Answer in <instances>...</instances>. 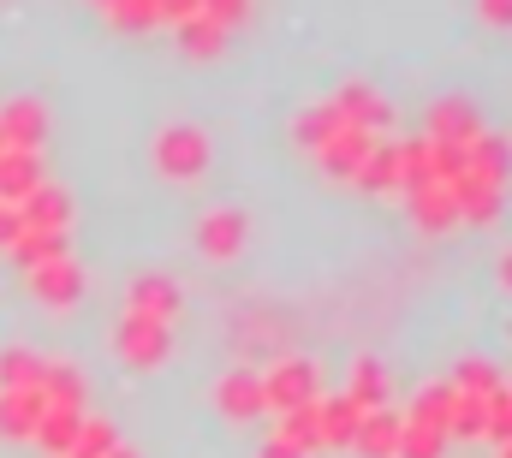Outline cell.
Here are the masks:
<instances>
[{"label": "cell", "mask_w": 512, "mask_h": 458, "mask_svg": "<svg viewBox=\"0 0 512 458\" xmlns=\"http://www.w3.org/2000/svg\"><path fill=\"white\" fill-rule=\"evenodd\" d=\"M209 131H197V125H161L155 137H149V161H155V173L161 179H173V185H191V179H203L209 173Z\"/></svg>", "instance_id": "1"}, {"label": "cell", "mask_w": 512, "mask_h": 458, "mask_svg": "<svg viewBox=\"0 0 512 458\" xmlns=\"http://www.w3.org/2000/svg\"><path fill=\"white\" fill-rule=\"evenodd\" d=\"M114 351L126 369H161L173 357V322H149V316H120L114 328Z\"/></svg>", "instance_id": "2"}, {"label": "cell", "mask_w": 512, "mask_h": 458, "mask_svg": "<svg viewBox=\"0 0 512 458\" xmlns=\"http://www.w3.org/2000/svg\"><path fill=\"white\" fill-rule=\"evenodd\" d=\"M191 238H197V250H203L209 262H233V256H245V244H251V215H245V209H233V203L203 209Z\"/></svg>", "instance_id": "3"}, {"label": "cell", "mask_w": 512, "mask_h": 458, "mask_svg": "<svg viewBox=\"0 0 512 458\" xmlns=\"http://www.w3.org/2000/svg\"><path fill=\"white\" fill-rule=\"evenodd\" d=\"M316 381H322V369H316L310 357H280V363L262 375L268 411H292V405H310V399H316Z\"/></svg>", "instance_id": "4"}, {"label": "cell", "mask_w": 512, "mask_h": 458, "mask_svg": "<svg viewBox=\"0 0 512 458\" xmlns=\"http://www.w3.org/2000/svg\"><path fill=\"white\" fill-rule=\"evenodd\" d=\"M328 102H334V114L346 119V125H358V131H370V137H382L387 125H393V108H387V96L376 90V84H364V78L340 84Z\"/></svg>", "instance_id": "5"}, {"label": "cell", "mask_w": 512, "mask_h": 458, "mask_svg": "<svg viewBox=\"0 0 512 458\" xmlns=\"http://www.w3.org/2000/svg\"><path fill=\"white\" fill-rule=\"evenodd\" d=\"M126 310H131V316H149V322H179L185 292H179V280H173V274H131Z\"/></svg>", "instance_id": "6"}, {"label": "cell", "mask_w": 512, "mask_h": 458, "mask_svg": "<svg viewBox=\"0 0 512 458\" xmlns=\"http://www.w3.org/2000/svg\"><path fill=\"white\" fill-rule=\"evenodd\" d=\"M24 280H30L36 304H48V310H72V304H84V292H90V280H84L78 256H60V262L36 268V274H24Z\"/></svg>", "instance_id": "7"}, {"label": "cell", "mask_w": 512, "mask_h": 458, "mask_svg": "<svg viewBox=\"0 0 512 458\" xmlns=\"http://www.w3.org/2000/svg\"><path fill=\"white\" fill-rule=\"evenodd\" d=\"M215 405L227 423H251V417H268V393H262V375L256 369H227L215 381Z\"/></svg>", "instance_id": "8"}, {"label": "cell", "mask_w": 512, "mask_h": 458, "mask_svg": "<svg viewBox=\"0 0 512 458\" xmlns=\"http://www.w3.org/2000/svg\"><path fill=\"white\" fill-rule=\"evenodd\" d=\"M0 137H6V149L42 155V143H48V108H42L36 96H12V102L0 108Z\"/></svg>", "instance_id": "9"}, {"label": "cell", "mask_w": 512, "mask_h": 458, "mask_svg": "<svg viewBox=\"0 0 512 458\" xmlns=\"http://www.w3.org/2000/svg\"><path fill=\"white\" fill-rule=\"evenodd\" d=\"M370 149H376V137H370V131L340 125V131L316 149V161H322V173H328V179H358V173H364V161H370Z\"/></svg>", "instance_id": "10"}, {"label": "cell", "mask_w": 512, "mask_h": 458, "mask_svg": "<svg viewBox=\"0 0 512 458\" xmlns=\"http://www.w3.org/2000/svg\"><path fill=\"white\" fill-rule=\"evenodd\" d=\"M465 173H477L483 185H501L507 191V179H512V137L507 131H477L471 143H465Z\"/></svg>", "instance_id": "11"}, {"label": "cell", "mask_w": 512, "mask_h": 458, "mask_svg": "<svg viewBox=\"0 0 512 458\" xmlns=\"http://www.w3.org/2000/svg\"><path fill=\"white\" fill-rule=\"evenodd\" d=\"M42 411H48L42 387H0V441H30Z\"/></svg>", "instance_id": "12"}, {"label": "cell", "mask_w": 512, "mask_h": 458, "mask_svg": "<svg viewBox=\"0 0 512 458\" xmlns=\"http://www.w3.org/2000/svg\"><path fill=\"white\" fill-rule=\"evenodd\" d=\"M399 429H405V411L393 405H376L358 417V435H352V453L358 458H393L399 453Z\"/></svg>", "instance_id": "13"}, {"label": "cell", "mask_w": 512, "mask_h": 458, "mask_svg": "<svg viewBox=\"0 0 512 458\" xmlns=\"http://www.w3.org/2000/svg\"><path fill=\"white\" fill-rule=\"evenodd\" d=\"M477 131H483V114H477L465 96H441V102L429 108V125H423V137H435V143H459V149H465Z\"/></svg>", "instance_id": "14"}, {"label": "cell", "mask_w": 512, "mask_h": 458, "mask_svg": "<svg viewBox=\"0 0 512 458\" xmlns=\"http://www.w3.org/2000/svg\"><path fill=\"white\" fill-rule=\"evenodd\" d=\"M18 215H24V227H36V232H72L78 203H72V191H60V185H36V191L18 203Z\"/></svg>", "instance_id": "15"}, {"label": "cell", "mask_w": 512, "mask_h": 458, "mask_svg": "<svg viewBox=\"0 0 512 458\" xmlns=\"http://www.w3.org/2000/svg\"><path fill=\"white\" fill-rule=\"evenodd\" d=\"M358 405L346 399V393H334V399H316V429H322V453H346L352 447V435H358Z\"/></svg>", "instance_id": "16"}, {"label": "cell", "mask_w": 512, "mask_h": 458, "mask_svg": "<svg viewBox=\"0 0 512 458\" xmlns=\"http://www.w3.org/2000/svg\"><path fill=\"white\" fill-rule=\"evenodd\" d=\"M36 185H48L42 155H30V149H0V203H24Z\"/></svg>", "instance_id": "17"}, {"label": "cell", "mask_w": 512, "mask_h": 458, "mask_svg": "<svg viewBox=\"0 0 512 458\" xmlns=\"http://www.w3.org/2000/svg\"><path fill=\"white\" fill-rule=\"evenodd\" d=\"M78 429H84V411H78V405H48L30 441H36L48 458H66L72 447H78Z\"/></svg>", "instance_id": "18"}, {"label": "cell", "mask_w": 512, "mask_h": 458, "mask_svg": "<svg viewBox=\"0 0 512 458\" xmlns=\"http://www.w3.org/2000/svg\"><path fill=\"white\" fill-rule=\"evenodd\" d=\"M6 256H12V268H18V274H36V268H48V262L72 256V232H36V227H30L12 250H6Z\"/></svg>", "instance_id": "19"}, {"label": "cell", "mask_w": 512, "mask_h": 458, "mask_svg": "<svg viewBox=\"0 0 512 458\" xmlns=\"http://www.w3.org/2000/svg\"><path fill=\"white\" fill-rule=\"evenodd\" d=\"M411 215H417V227L423 232H453L459 227V203H453L447 185H423V191H411Z\"/></svg>", "instance_id": "20"}, {"label": "cell", "mask_w": 512, "mask_h": 458, "mask_svg": "<svg viewBox=\"0 0 512 458\" xmlns=\"http://www.w3.org/2000/svg\"><path fill=\"white\" fill-rule=\"evenodd\" d=\"M453 405H459L453 381H429V387H417V399L405 405V417H411V423H429V429H441V435H447V423H453Z\"/></svg>", "instance_id": "21"}, {"label": "cell", "mask_w": 512, "mask_h": 458, "mask_svg": "<svg viewBox=\"0 0 512 458\" xmlns=\"http://www.w3.org/2000/svg\"><path fill=\"white\" fill-rule=\"evenodd\" d=\"M179 30V48L191 54V60H221L227 54V30L209 18V12H197V18H185V24H173Z\"/></svg>", "instance_id": "22"}, {"label": "cell", "mask_w": 512, "mask_h": 458, "mask_svg": "<svg viewBox=\"0 0 512 458\" xmlns=\"http://www.w3.org/2000/svg\"><path fill=\"white\" fill-rule=\"evenodd\" d=\"M286 447L298 458H310V453H322V429H316V399L310 405H292V411H280V429H274Z\"/></svg>", "instance_id": "23"}, {"label": "cell", "mask_w": 512, "mask_h": 458, "mask_svg": "<svg viewBox=\"0 0 512 458\" xmlns=\"http://www.w3.org/2000/svg\"><path fill=\"white\" fill-rule=\"evenodd\" d=\"M346 399H352L358 411H376V405H387V369L376 363V357H358V363H352Z\"/></svg>", "instance_id": "24"}, {"label": "cell", "mask_w": 512, "mask_h": 458, "mask_svg": "<svg viewBox=\"0 0 512 458\" xmlns=\"http://www.w3.org/2000/svg\"><path fill=\"white\" fill-rule=\"evenodd\" d=\"M42 399L48 405H78L84 411V375H78V363H42Z\"/></svg>", "instance_id": "25"}, {"label": "cell", "mask_w": 512, "mask_h": 458, "mask_svg": "<svg viewBox=\"0 0 512 458\" xmlns=\"http://www.w3.org/2000/svg\"><path fill=\"white\" fill-rule=\"evenodd\" d=\"M358 185H364V191H376V197L399 191V143H382V137H376V149H370V161H364Z\"/></svg>", "instance_id": "26"}, {"label": "cell", "mask_w": 512, "mask_h": 458, "mask_svg": "<svg viewBox=\"0 0 512 458\" xmlns=\"http://www.w3.org/2000/svg\"><path fill=\"white\" fill-rule=\"evenodd\" d=\"M501 387H507L501 369L483 363V357H465V363L453 369V393H465V399H489V393H501Z\"/></svg>", "instance_id": "27"}, {"label": "cell", "mask_w": 512, "mask_h": 458, "mask_svg": "<svg viewBox=\"0 0 512 458\" xmlns=\"http://www.w3.org/2000/svg\"><path fill=\"white\" fill-rule=\"evenodd\" d=\"M340 125H346V119L334 114V102H316V108H304V114L292 119V137H298L304 149H322V143H328Z\"/></svg>", "instance_id": "28"}, {"label": "cell", "mask_w": 512, "mask_h": 458, "mask_svg": "<svg viewBox=\"0 0 512 458\" xmlns=\"http://www.w3.org/2000/svg\"><path fill=\"white\" fill-rule=\"evenodd\" d=\"M423 185H435V179H429V137H405V143H399V191L411 197V191H423Z\"/></svg>", "instance_id": "29"}, {"label": "cell", "mask_w": 512, "mask_h": 458, "mask_svg": "<svg viewBox=\"0 0 512 458\" xmlns=\"http://www.w3.org/2000/svg\"><path fill=\"white\" fill-rule=\"evenodd\" d=\"M42 363L48 357H36L30 345H6L0 351V387H36L42 381Z\"/></svg>", "instance_id": "30"}, {"label": "cell", "mask_w": 512, "mask_h": 458, "mask_svg": "<svg viewBox=\"0 0 512 458\" xmlns=\"http://www.w3.org/2000/svg\"><path fill=\"white\" fill-rule=\"evenodd\" d=\"M114 447H120V429H114L108 417H90V411H84V429H78V447H72L66 458H108Z\"/></svg>", "instance_id": "31"}, {"label": "cell", "mask_w": 512, "mask_h": 458, "mask_svg": "<svg viewBox=\"0 0 512 458\" xmlns=\"http://www.w3.org/2000/svg\"><path fill=\"white\" fill-rule=\"evenodd\" d=\"M441 453H447V435L429 429V423H411V417H405V429H399V453L393 458H441Z\"/></svg>", "instance_id": "32"}, {"label": "cell", "mask_w": 512, "mask_h": 458, "mask_svg": "<svg viewBox=\"0 0 512 458\" xmlns=\"http://www.w3.org/2000/svg\"><path fill=\"white\" fill-rule=\"evenodd\" d=\"M102 12H108L114 30H131V36L161 24V6H155V0H114V6H102Z\"/></svg>", "instance_id": "33"}, {"label": "cell", "mask_w": 512, "mask_h": 458, "mask_svg": "<svg viewBox=\"0 0 512 458\" xmlns=\"http://www.w3.org/2000/svg\"><path fill=\"white\" fill-rule=\"evenodd\" d=\"M483 441H495V447H512V393H489L483 399Z\"/></svg>", "instance_id": "34"}, {"label": "cell", "mask_w": 512, "mask_h": 458, "mask_svg": "<svg viewBox=\"0 0 512 458\" xmlns=\"http://www.w3.org/2000/svg\"><path fill=\"white\" fill-rule=\"evenodd\" d=\"M447 441H483V399H465L453 405V423H447Z\"/></svg>", "instance_id": "35"}, {"label": "cell", "mask_w": 512, "mask_h": 458, "mask_svg": "<svg viewBox=\"0 0 512 458\" xmlns=\"http://www.w3.org/2000/svg\"><path fill=\"white\" fill-rule=\"evenodd\" d=\"M203 12L221 24V30H233V24H245V12H251V0H203Z\"/></svg>", "instance_id": "36"}, {"label": "cell", "mask_w": 512, "mask_h": 458, "mask_svg": "<svg viewBox=\"0 0 512 458\" xmlns=\"http://www.w3.org/2000/svg\"><path fill=\"white\" fill-rule=\"evenodd\" d=\"M24 215H18V203H0V250H12L18 238H24Z\"/></svg>", "instance_id": "37"}, {"label": "cell", "mask_w": 512, "mask_h": 458, "mask_svg": "<svg viewBox=\"0 0 512 458\" xmlns=\"http://www.w3.org/2000/svg\"><path fill=\"white\" fill-rule=\"evenodd\" d=\"M155 6H161V18H167V24H185V18H197V12H203V0H155Z\"/></svg>", "instance_id": "38"}, {"label": "cell", "mask_w": 512, "mask_h": 458, "mask_svg": "<svg viewBox=\"0 0 512 458\" xmlns=\"http://www.w3.org/2000/svg\"><path fill=\"white\" fill-rule=\"evenodd\" d=\"M477 12H483V24H501V30H512V0H477Z\"/></svg>", "instance_id": "39"}, {"label": "cell", "mask_w": 512, "mask_h": 458, "mask_svg": "<svg viewBox=\"0 0 512 458\" xmlns=\"http://www.w3.org/2000/svg\"><path fill=\"white\" fill-rule=\"evenodd\" d=\"M256 458H298V453H292V447H286V441L274 435V441H262V453H256Z\"/></svg>", "instance_id": "40"}, {"label": "cell", "mask_w": 512, "mask_h": 458, "mask_svg": "<svg viewBox=\"0 0 512 458\" xmlns=\"http://www.w3.org/2000/svg\"><path fill=\"white\" fill-rule=\"evenodd\" d=\"M495 274H501V286L512 292V250H501V262H495Z\"/></svg>", "instance_id": "41"}, {"label": "cell", "mask_w": 512, "mask_h": 458, "mask_svg": "<svg viewBox=\"0 0 512 458\" xmlns=\"http://www.w3.org/2000/svg\"><path fill=\"white\" fill-rule=\"evenodd\" d=\"M108 458H143V453H137V447H126V441H120V447H114V453H108Z\"/></svg>", "instance_id": "42"}, {"label": "cell", "mask_w": 512, "mask_h": 458, "mask_svg": "<svg viewBox=\"0 0 512 458\" xmlns=\"http://www.w3.org/2000/svg\"><path fill=\"white\" fill-rule=\"evenodd\" d=\"M501 458H512V447H501Z\"/></svg>", "instance_id": "43"}, {"label": "cell", "mask_w": 512, "mask_h": 458, "mask_svg": "<svg viewBox=\"0 0 512 458\" xmlns=\"http://www.w3.org/2000/svg\"><path fill=\"white\" fill-rule=\"evenodd\" d=\"M96 6H114V0H96Z\"/></svg>", "instance_id": "44"}, {"label": "cell", "mask_w": 512, "mask_h": 458, "mask_svg": "<svg viewBox=\"0 0 512 458\" xmlns=\"http://www.w3.org/2000/svg\"><path fill=\"white\" fill-rule=\"evenodd\" d=\"M0 149H6V137H0Z\"/></svg>", "instance_id": "45"}, {"label": "cell", "mask_w": 512, "mask_h": 458, "mask_svg": "<svg viewBox=\"0 0 512 458\" xmlns=\"http://www.w3.org/2000/svg\"><path fill=\"white\" fill-rule=\"evenodd\" d=\"M507 393H512V387H507Z\"/></svg>", "instance_id": "46"}]
</instances>
